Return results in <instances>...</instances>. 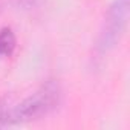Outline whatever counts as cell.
Here are the masks:
<instances>
[{
    "label": "cell",
    "instance_id": "1",
    "mask_svg": "<svg viewBox=\"0 0 130 130\" xmlns=\"http://www.w3.org/2000/svg\"><path fill=\"white\" fill-rule=\"evenodd\" d=\"M58 103H60V86L55 81H47L35 93L26 98L17 109L11 110L9 121L20 122V121L37 119L54 110Z\"/></svg>",
    "mask_w": 130,
    "mask_h": 130
},
{
    "label": "cell",
    "instance_id": "2",
    "mask_svg": "<svg viewBox=\"0 0 130 130\" xmlns=\"http://www.w3.org/2000/svg\"><path fill=\"white\" fill-rule=\"evenodd\" d=\"M125 14H127V0H118L109 14V20H106V31L103 32V41L100 46L104 47L106 44L112 43L116 38V32L119 34L125 22L124 20Z\"/></svg>",
    "mask_w": 130,
    "mask_h": 130
},
{
    "label": "cell",
    "instance_id": "3",
    "mask_svg": "<svg viewBox=\"0 0 130 130\" xmlns=\"http://www.w3.org/2000/svg\"><path fill=\"white\" fill-rule=\"evenodd\" d=\"M15 47V38L11 29H2L0 31V54L9 55Z\"/></svg>",
    "mask_w": 130,
    "mask_h": 130
},
{
    "label": "cell",
    "instance_id": "4",
    "mask_svg": "<svg viewBox=\"0 0 130 130\" xmlns=\"http://www.w3.org/2000/svg\"><path fill=\"white\" fill-rule=\"evenodd\" d=\"M9 116H11V112H6V106L5 103L0 100V125H5V124H9Z\"/></svg>",
    "mask_w": 130,
    "mask_h": 130
},
{
    "label": "cell",
    "instance_id": "5",
    "mask_svg": "<svg viewBox=\"0 0 130 130\" xmlns=\"http://www.w3.org/2000/svg\"><path fill=\"white\" fill-rule=\"evenodd\" d=\"M20 3H32V0H19Z\"/></svg>",
    "mask_w": 130,
    "mask_h": 130
}]
</instances>
